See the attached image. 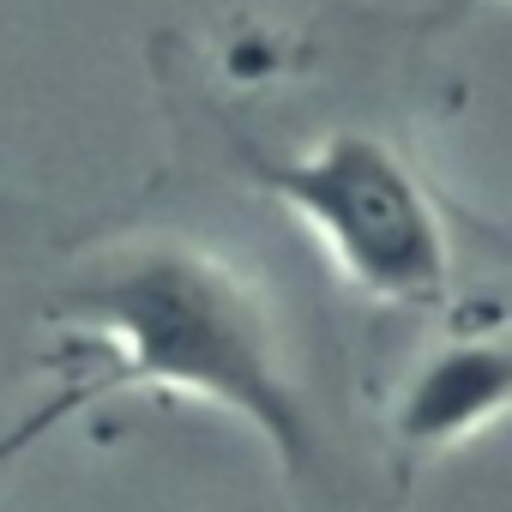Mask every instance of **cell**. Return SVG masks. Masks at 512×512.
<instances>
[{"label":"cell","mask_w":512,"mask_h":512,"mask_svg":"<svg viewBox=\"0 0 512 512\" xmlns=\"http://www.w3.org/2000/svg\"><path fill=\"white\" fill-rule=\"evenodd\" d=\"M241 163L362 296L392 308L452 302V229L428 199L422 175L380 133L338 127L302 151L241 145Z\"/></svg>","instance_id":"2"},{"label":"cell","mask_w":512,"mask_h":512,"mask_svg":"<svg viewBox=\"0 0 512 512\" xmlns=\"http://www.w3.org/2000/svg\"><path fill=\"white\" fill-rule=\"evenodd\" d=\"M49 326L61 392L0 440V464L97 398L157 392L247 422L314 512H374L272 296L211 247L169 235L109 247L55 290Z\"/></svg>","instance_id":"1"},{"label":"cell","mask_w":512,"mask_h":512,"mask_svg":"<svg viewBox=\"0 0 512 512\" xmlns=\"http://www.w3.org/2000/svg\"><path fill=\"white\" fill-rule=\"evenodd\" d=\"M506 398H512V350H506L494 320L476 326V332L434 338L392 380L386 410H380L392 494H404L422 464H434L452 446L488 434L506 416Z\"/></svg>","instance_id":"3"}]
</instances>
